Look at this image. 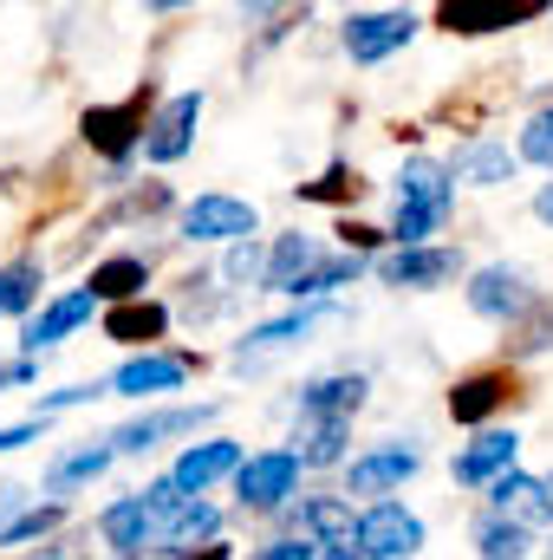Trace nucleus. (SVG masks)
<instances>
[{
	"label": "nucleus",
	"instance_id": "7ed1b4c3",
	"mask_svg": "<svg viewBox=\"0 0 553 560\" xmlns=\"http://www.w3.org/2000/svg\"><path fill=\"white\" fill-rule=\"evenodd\" d=\"M411 33H416L411 7H378V13H352L339 39H345L352 66H378V59H391L398 46H411Z\"/></svg>",
	"mask_w": 553,
	"mask_h": 560
},
{
	"label": "nucleus",
	"instance_id": "473e14b6",
	"mask_svg": "<svg viewBox=\"0 0 553 560\" xmlns=\"http://www.w3.org/2000/svg\"><path fill=\"white\" fill-rule=\"evenodd\" d=\"M33 293H39V261H7L0 268V319L7 313H26Z\"/></svg>",
	"mask_w": 553,
	"mask_h": 560
},
{
	"label": "nucleus",
	"instance_id": "a19ab883",
	"mask_svg": "<svg viewBox=\"0 0 553 560\" xmlns=\"http://www.w3.org/2000/svg\"><path fill=\"white\" fill-rule=\"evenodd\" d=\"M319 560H372V555H365V548H326Z\"/></svg>",
	"mask_w": 553,
	"mask_h": 560
},
{
	"label": "nucleus",
	"instance_id": "423d86ee",
	"mask_svg": "<svg viewBox=\"0 0 553 560\" xmlns=\"http://www.w3.org/2000/svg\"><path fill=\"white\" fill-rule=\"evenodd\" d=\"M358 548L372 560H404L423 548V522H416L404 502H372L358 515Z\"/></svg>",
	"mask_w": 553,
	"mask_h": 560
},
{
	"label": "nucleus",
	"instance_id": "a878e982",
	"mask_svg": "<svg viewBox=\"0 0 553 560\" xmlns=\"http://www.w3.org/2000/svg\"><path fill=\"white\" fill-rule=\"evenodd\" d=\"M143 280H150V261L143 255H111V261H98L92 268V300H118V306H131V300H143Z\"/></svg>",
	"mask_w": 553,
	"mask_h": 560
},
{
	"label": "nucleus",
	"instance_id": "bb28decb",
	"mask_svg": "<svg viewBox=\"0 0 553 560\" xmlns=\"http://www.w3.org/2000/svg\"><path fill=\"white\" fill-rule=\"evenodd\" d=\"M299 528H306V541H319V548H352V541H358V515H352L345 502H306V509H299Z\"/></svg>",
	"mask_w": 553,
	"mask_h": 560
},
{
	"label": "nucleus",
	"instance_id": "9d476101",
	"mask_svg": "<svg viewBox=\"0 0 553 560\" xmlns=\"http://www.w3.org/2000/svg\"><path fill=\"white\" fill-rule=\"evenodd\" d=\"M215 418V405H169V411H143L131 418L125 430H111V450L118 456H143V450H156L163 436H196V423Z\"/></svg>",
	"mask_w": 553,
	"mask_h": 560
},
{
	"label": "nucleus",
	"instance_id": "ddd939ff",
	"mask_svg": "<svg viewBox=\"0 0 553 560\" xmlns=\"http://www.w3.org/2000/svg\"><path fill=\"white\" fill-rule=\"evenodd\" d=\"M548 0H449L436 20L449 33H502V26H521V20H541Z\"/></svg>",
	"mask_w": 553,
	"mask_h": 560
},
{
	"label": "nucleus",
	"instance_id": "f704fd0d",
	"mask_svg": "<svg viewBox=\"0 0 553 560\" xmlns=\"http://www.w3.org/2000/svg\"><path fill=\"white\" fill-rule=\"evenodd\" d=\"M521 156H528V163H548V170H553V105L528 118V131H521Z\"/></svg>",
	"mask_w": 553,
	"mask_h": 560
},
{
	"label": "nucleus",
	"instance_id": "37998d69",
	"mask_svg": "<svg viewBox=\"0 0 553 560\" xmlns=\"http://www.w3.org/2000/svg\"><path fill=\"white\" fill-rule=\"evenodd\" d=\"M39 560H72V555H66V548H46V555H39Z\"/></svg>",
	"mask_w": 553,
	"mask_h": 560
},
{
	"label": "nucleus",
	"instance_id": "7c9ffc66",
	"mask_svg": "<svg viewBox=\"0 0 553 560\" xmlns=\"http://www.w3.org/2000/svg\"><path fill=\"white\" fill-rule=\"evenodd\" d=\"M475 548H482V560H521L528 555V528H515L502 515H482L475 522Z\"/></svg>",
	"mask_w": 553,
	"mask_h": 560
},
{
	"label": "nucleus",
	"instance_id": "6ab92c4d",
	"mask_svg": "<svg viewBox=\"0 0 553 560\" xmlns=\"http://www.w3.org/2000/svg\"><path fill=\"white\" fill-rule=\"evenodd\" d=\"M378 275L391 287H443V280L462 275V255L456 248H398L378 261Z\"/></svg>",
	"mask_w": 553,
	"mask_h": 560
},
{
	"label": "nucleus",
	"instance_id": "aec40b11",
	"mask_svg": "<svg viewBox=\"0 0 553 560\" xmlns=\"http://www.w3.org/2000/svg\"><path fill=\"white\" fill-rule=\"evenodd\" d=\"M365 405V372H326L299 392V418H352Z\"/></svg>",
	"mask_w": 553,
	"mask_h": 560
},
{
	"label": "nucleus",
	"instance_id": "f03ea898",
	"mask_svg": "<svg viewBox=\"0 0 553 560\" xmlns=\"http://www.w3.org/2000/svg\"><path fill=\"white\" fill-rule=\"evenodd\" d=\"M143 112H150V85L131 92L125 105H92V112H85V143H92V150H105V156L118 163V176H125V156L150 138Z\"/></svg>",
	"mask_w": 553,
	"mask_h": 560
},
{
	"label": "nucleus",
	"instance_id": "393cba45",
	"mask_svg": "<svg viewBox=\"0 0 553 560\" xmlns=\"http://www.w3.org/2000/svg\"><path fill=\"white\" fill-rule=\"evenodd\" d=\"M163 326H169V306H156V300H131V306L105 313V339L143 346V352H150V339H163Z\"/></svg>",
	"mask_w": 553,
	"mask_h": 560
},
{
	"label": "nucleus",
	"instance_id": "c756f323",
	"mask_svg": "<svg viewBox=\"0 0 553 560\" xmlns=\"http://www.w3.org/2000/svg\"><path fill=\"white\" fill-rule=\"evenodd\" d=\"M358 275H365V255H326V261H319L313 275L299 280V293H293V300H306V306H319V300H326L332 287H352Z\"/></svg>",
	"mask_w": 553,
	"mask_h": 560
},
{
	"label": "nucleus",
	"instance_id": "5701e85b",
	"mask_svg": "<svg viewBox=\"0 0 553 560\" xmlns=\"http://www.w3.org/2000/svg\"><path fill=\"white\" fill-rule=\"evenodd\" d=\"M515 163H521V150L475 138V143H462V150L449 156V176H456V183H475V189H489V183H508V176H515Z\"/></svg>",
	"mask_w": 553,
	"mask_h": 560
},
{
	"label": "nucleus",
	"instance_id": "4be33fe9",
	"mask_svg": "<svg viewBox=\"0 0 553 560\" xmlns=\"http://www.w3.org/2000/svg\"><path fill=\"white\" fill-rule=\"evenodd\" d=\"M319 261H326V255H319V242H313V235H280L274 248H268V280H261V287L293 300V293H299V280L313 275Z\"/></svg>",
	"mask_w": 553,
	"mask_h": 560
},
{
	"label": "nucleus",
	"instance_id": "4468645a",
	"mask_svg": "<svg viewBox=\"0 0 553 560\" xmlns=\"http://www.w3.org/2000/svg\"><path fill=\"white\" fill-rule=\"evenodd\" d=\"M528 300H534V293H528V275H521V268H502V261H495V268H475V275H469V306H475L482 319H521Z\"/></svg>",
	"mask_w": 553,
	"mask_h": 560
},
{
	"label": "nucleus",
	"instance_id": "0eeeda50",
	"mask_svg": "<svg viewBox=\"0 0 553 560\" xmlns=\"http://www.w3.org/2000/svg\"><path fill=\"white\" fill-rule=\"evenodd\" d=\"M489 515L515 522V528H548L553 522V482L548 476H528V469H508L495 489H489Z\"/></svg>",
	"mask_w": 553,
	"mask_h": 560
},
{
	"label": "nucleus",
	"instance_id": "9b49d317",
	"mask_svg": "<svg viewBox=\"0 0 553 560\" xmlns=\"http://www.w3.org/2000/svg\"><path fill=\"white\" fill-rule=\"evenodd\" d=\"M242 463H248V456H242V450H235L228 436H209V443H189V450L176 456L169 482H176L183 495H196V502H202V495H209V489H215L222 476H235Z\"/></svg>",
	"mask_w": 553,
	"mask_h": 560
},
{
	"label": "nucleus",
	"instance_id": "a18cd8bd",
	"mask_svg": "<svg viewBox=\"0 0 553 560\" xmlns=\"http://www.w3.org/2000/svg\"><path fill=\"white\" fill-rule=\"evenodd\" d=\"M131 560H143V555H131Z\"/></svg>",
	"mask_w": 553,
	"mask_h": 560
},
{
	"label": "nucleus",
	"instance_id": "1a4fd4ad",
	"mask_svg": "<svg viewBox=\"0 0 553 560\" xmlns=\"http://www.w3.org/2000/svg\"><path fill=\"white\" fill-rule=\"evenodd\" d=\"M255 209L248 202H235V196H196L189 209H183V235L189 242H255Z\"/></svg>",
	"mask_w": 553,
	"mask_h": 560
},
{
	"label": "nucleus",
	"instance_id": "c85d7f7f",
	"mask_svg": "<svg viewBox=\"0 0 553 560\" xmlns=\"http://www.w3.org/2000/svg\"><path fill=\"white\" fill-rule=\"evenodd\" d=\"M345 436H352V418H299L293 456L299 463H339L345 456Z\"/></svg>",
	"mask_w": 553,
	"mask_h": 560
},
{
	"label": "nucleus",
	"instance_id": "f3484780",
	"mask_svg": "<svg viewBox=\"0 0 553 560\" xmlns=\"http://www.w3.org/2000/svg\"><path fill=\"white\" fill-rule=\"evenodd\" d=\"M332 319V306L319 300V306H299V313H286V319H268V326H255L242 346H235V365H261L268 352H286V346H299L313 326H326Z\"/></svg>",
	"mask_w": 553,
	"mask_h": 560
},
{
	"label": "nucleus",
	"instance_id": "f8f14e48",
	"mask_svg": "<svg viewBox=\"0 0 553 560\" xmlns=\"http://www.w3.org/2000/svg\"><path fill=\"white\" fill-rule=\"evenodd\" d=\"M196 118H202V92H176V98L150 118L143 156H150V163H176V156H189V143H196Z\"/></svg>",
	"mask_w": 553,
	"mask_h": 560
},
{
	"label": "nucleus",
	"instance_id": "a211bd4d",
	"mask_svg": "<svg viewBox=\"0 0 553 560\" xmlns=\"http://www.w3.org/2000/svg\"><path fill=\"white\" fill-rule=\"evenodd\" d=\"M515 450H521L515 430H482V436L456 456V482H469V489H495V482L515 469Z\"/></svg>",
	"mask_w": 553,
	"mask_h": 560
},
{
	"label": "nucleus",
	"instance_id": "e433bc0d",
	"mask_svg": "<svg viewBox=\"0 0 553 560\" xmlns=\"http://www.w3.org/2000/svg\"><path fill=\"white\" fill-rule=\"evenodd\" d=\"M319 555H326L319 541H268L255 560H319Z\"/></svg>",
	"mask_w": 553,
	"mask_h": 560
},
{
	"label": "nucleus",
	"instance_id": "dca6fc26",
	"mask_svg": "<svg viewBox=\"0 0 553 560\" xmlns=\"http://www.w3.org/2000/svg\"><path fill=\"white\" fill-rule=\"evenodd\" d=\"M92 306H98V300H92V287H72V293H59L46 313H33V319H26V332H20L26 359H39V352H46V346H59L66 332H79V326L92 319Z\"/></svg>",
	"mask_w": 553,
	"mask_h": 560
},
{
	"label": "nucleus",
	"instance_id": "c03bdc74",
	"mask_svg": "<svg viewBox=\"0 0 553 560\" xmlns=\"http://www.w3.org/2000/svg\"><path fill=\"white\" fill-rule=\"evenodd\" d=\"M0 189H7V176H0Z\"/></svg>",
	"mask_w": 553,
	"mask_h": 560
},
{
	"label": "nucleus",
	"instance_id": "6e6552de",
	"mask_svg": "<svg viewBox=\"0 0 553 560\" xmlns=\"http://www.w3.org/2000/svg\"><path fill=\"white\" fill-rule=\"evenodd\" d=\"M189 372H196L189 352H138V359H125V365L105 378V392H111V398H156V392H176Z\"/></svg>",
	"mask_w": 553,
	"mask_h": 560
},
{
	"label": "nucleus",
	"instance_id": "2f4dec72",
	"mask_svg": "<svg viewBox=\"0 0 553 560\" xmlns=\"http://www.w3.org/2000/svg\"><path fill=\"white\" fill-rule=\"evenodd\" d=\"M66 522V502H46V509H20L7 528H0V548H20V541H39Z\"/></svg>",
	"mask_w": 553,
	"mask_h": 560
},
{
	"label": "nucleus",
	"instance_id": "f257e3e1",
	"mask_svg": "<svg viewBox=\"0 0 553 560\" xmlns=\"http://www.w3.org/2000/svg\"><path fill=\"white\" fill-rule=\"evenodd\" d=\"M449 202H456V176L449 163H430V156H411L398 170V248H430V235L449 222Z\"/></svg>",
	"mask_w": 553,
	"mask_h": 560
},
{
	"label": "nucleus",
	"instance_id": "72a5a7b5",
	"mask_svg": "<svg viewBox=\"0 0 553 560\" xmlns=\"http://www.w3.org/2000/svg\"><path fill=\"white\" fill-rule=\"evenodd\" d=\"M299 196H306V202H345V196H358V176H352L345 163H332L319 183H299Z\"/></svg>",
	"mask_w": 553,
	"mask_h": 560
},
{
	"label": "nucleus",
	"instance_id": "4c0bfd02",
	"mask_svg": "<svg viewBox=\"0 0 553 560\" xmlns=\"http://www.w3.org/2000/svg\"><path fill=\"white\" fill-rule=\"evenodd\" d=\"M39 430H46V418L7 423V430H0V450H20V443H39Z\"/></svg>",
	"mask_w": 553,
	"mask_h": 560
},
{
	"label": "nucleus",
	"instance_id": "b1692460",
	"mask_svg": "<svg viewBox=\"0 0 553 560\" xmlns=\"http://www.w3.org/2000/svg\"><path fill=\"white\" fill-rule=\"evenodd\" d=\"M508 392H515L508 372H475V378H462V385L449 392V418L456 423H482L495 405H508Z\"/></svg>",
	"mask_w": 553,
	"mask_h": 560
},
{
	"label": "nucleus",
	"instance_id": "412c9836",
	"mask_svg": "<svg viewBox=\"0 0 553 560\" xmlns=\"http://www.w3.org/2000/svg\"><path fill=\"white\" fill-rule=\"evenodd\" d=\"M111 436L105 443H72V450H59L52 456V469H46V495H72L79 482H98L105 469H111Z\"/></svg>",
	"mask_w": 553,
	"mask_h": 560
},
{
	"label": "nucleus",
	"instance_id": "39448f33",
	"mask_svg": "<svg viewBox=\"0 0 553 560\" xmlns=\"http://www.w3.org/2000/svg\"><path fill=\"white\" fill-rule=\"evenodd\" d=\"M98 541L105 548H118V555L131 560V555H143V548H156L163 541V515H156V502L150 495H118L105 515H98Z\"/></svg>",
	"mask_w": 553,
	"mask_h": 560
},
{
	"label": "nucleus",
	"instance_id": "ea45409f",
	"mask_svg": "<svg viewBox=\"0 0 553 560\" xmlns=\"http://www.w3.org/2000/svg\"><path fill=\"white\" fill-rule=\"evenodd\" d=\"M534 215H541V222H553V183L541 189V196H534Z\"/></svg>",
	"mask_w": 553,
	"mask_h": 560
},
{
	"label": "nucleus",
	"instance_id": "79ce46f5",
	"mask_svg": "<svg viewBox=\"0 0 553 560\" xmlns=\"http://www.w3.org/2000/svg\"><path fill=\"white\" fill-rule=\"evenodd\" d=\"M189 560H235L228 548H202V555H189Z\"/></svg>",
	"mask_w": 553,
	"mask_h": 560
},
{
	"label": "nucleus",
	"instance_id": "49530a36",
	"mask_svg": "<svg viewBox=\"0 0 553 560\" xmlns=\"http://www.w3.org/2000/svg\"><path fill=\"white\" fill-rule=\"evenodd\" d=\"M548 560H553V548H548Z\"/></svg>",
	"mask_w": 553,
	"mask_h": 560
},
{
	"label": "nucleus",
	"instance_id": "c9c22d12",
	"mask_svg": "<svg viewBox=\"0 0 553 560\" xmlns=\"http://www.w3.org/2000/svg\"><path fill=\"white\" fill-rule=\"evenodd\" d=\"M228 280H268V255H261V242H242L235 255H228Z\"/></svg>",
	"mask_w": 553,
	"mask_h": 560
},
{
	"label": "nucleus",
	"instance_id": "58836bf2",
	"mask_svg": "<svg viewBox=\"0 0 553 560\" xmlns=\"http://www.w3.org/2000/svg\"><path fill=\"white\" fill-rule=\"evenodd\" d=\"M33 378H39V365H33L26 352H20L13 365H0V392H7V385H33Z\"/></svg>",
	"mask_w": 553,
	"mask_h": 560
},
{
	"label": "nucleus",
	"instance_id": "20e7f679",
	"mask_svg": "<svg viewBox=\"0 0 553 560\" xmlns=\"http://www.w3.org/2000/svg\"><path fill=\"white\" fill-rule=\"evenodd\" d=\"M299 456L293 450H261V456H248L242 469H235V495H242V509H280L293 489H299Z\"/></svg>",
	"mask_w": 553,
	"mask_h": 560
},
{
	"label": "nucleus",
	"instance_id": "2eb2a0df",
	"mask_svg": "<svg viewBox=\"0 0 553 560\" xmlns=\"http://www.w3.org/2000/svg\"><path fill=\"white\" fill-rule=\"evenodd\" d=\"M416 456L411 443H385V450H365V456H352V469H345V482H352V495H385V489H404L416 476Z\"/></svg>",
	"mask_w": 553,
	"mask_h": 560
},
{
	"label": "nucleus",
	"instance_id": "cd10ccee",
	"mask_svg": "<svg viewBox=\"0 0 553 560\" xmlns=\"http://www.w3.org/2000/svg\"><path fill=\"white\" fill-rule=\"evenodd\" d=\"M215 535H222V515H215L209 502H183V515L163 528V555L189 560L196 555V541H215Z\"/></svg>",
	"mask_w": 553,
	"mask_h": 560
}]
</instances>
